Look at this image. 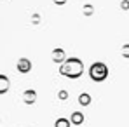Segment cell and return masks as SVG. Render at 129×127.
Instances as JSON below:
<instances>
[{
	"label": "cell",
	"instance_id": "3957f363",
	"mask_svg": "<svg viewBox=\"0 0 129 127\" xmlns=\"http://www.w3.org/2000/svg\"><path fill=\"white\" fill-rule=\"evenodd\" d=\"M56 127H70V122L64 120V118H59V120L56 122Z\"/></svg>",
	"mask_w": 129,
	"mask_h": 127
},
{
	"label": "cell",
	"instance_id": "7a4b0ae2",
	"mask_svg": "<svg viewBox=\"0 0 129 127\" xmlns=\"http://www.w3.org/2000/svg\"><path fill=\"white\" fill-rule=\"evenodd\" d=\"M7 78H5V77H0V94H2V92H5V91H7Z\"/></svg>",
	"mask_w": 129,
	"mask_h": 127
},
{
	"label": "cell",
	"instance_id": "277c9868",
	"mask_svg": "<svg viewBox=\"0 0 129 127\" xmlns=\"http://www.w3.org/2000/svg\"><path fill=\"white\" fill-rule=\"evenodd\" d=\"M82 120H84V117L80 113H73V124H82Z\"/></svg>",
	"mask_w": 129,
	"mask_h": 127
},
{
	"label": "cell",
	"instance_id": "6da1fadb",
	"mask_svg": "<svg viewBox=\"0 0 129 127\" xmlns=\"http://www.w3.org/2000/svg\"><path fill=\"white\" fill-rule=\"evenodd\" d=\"M91 77H92L94 80H103V78L107 77V68L101 63L94 64V66L91 68Z\"/></svg>",
	"mask_w": 129,
	"mask_h": 127
}]
</instances>
